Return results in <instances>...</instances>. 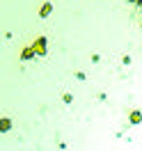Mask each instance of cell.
I'll use <instances>...</instances> for the list:
<instances>
[{
    "instance_id": "6da1fadb",
    "label": "cell",
    "mask_w": 142,
    "mask_h": 151,
    "mask_svg": "<svg viewBox=\"0 0 142 151\" xmlns=\"http://www.w3.org/2000/svg\"><path fill=\"white\" fill-rule=\"evenodd\" d=\"M138 2H140V5H142V0H138Z\"/></svg>"
}]
</instances>
